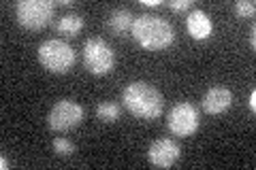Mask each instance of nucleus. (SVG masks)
Listing matches in <instances>:
<instances>
[{
    "mask_svg": "<svg viewBox=\"0 0 256 170\" xmlns=\"http://www.w3.org/2000/svg\"><path fill=\"white\" fill-rule=\"evenodd\" d=\"M130 34L148 51H162L166 47H171L175 38L173 26L156 13H143L139 17H134Z\"/></svg>",
    "mask_w": 256,
    "mask_h": 170,
    "instance_id": "nucleus-1",
    "label": "nucleus"
},
{
    "mask_svg": "<svg viewBox=\"0 0 256 170\" xmlns=\"http://www.w3.org/2000/svg\"><path fill=\"white\" fill-rule=\"evenodd\" d=\"M122 100H124V107L128 109V113L134 115L137 119L152 121V119L162 115L164 98L148 81H132V83H128L124 87Z\"/></svg>",
    "mask_w": 256,
    "mask_h": 170,
    "instance_id": "nucleus-2",
    "label": "nucleus"
},
{
    "mask_svg": "<svg viewBox=\"0 0 256 170\" xmlns=\"http://www.w3.org/2000/svg\"><path fill=\"white\" fill-rule=\"evenodd\" d=\"M75 60H77L75 49L60 38H50L38 45V62L43 64V68L56 72V75L68 72L75 66Z\"/></svg>",
    "mask_w": 256,
    "mask_h": 170,
    "instance_id": "nucleus-3",
    "label": "nucleus"
},
{
    "mask_svg": "<svg viewBox=\"0 0 256 170\" xmlns=\"http://www.w3.org/2000/svg\"><path fill=\"white\" fill-rule=\"evenodd\" d=\"M84 66L92 75H109L116 66V51L102 38H90L84 45Z\"/></svg>",
    "mask_w": 256,
    "mask_h": 170,
    "instance_id": "nucleus-4",
    "label": "nucleus"
},
{
    "mask_svg": "<svg viewBox=\"0 0 256 170\" xmlns=\"http://www.w3.org/2000/svg\"><path fill=\"white\" fill-rule=\"evenodd\" d=\"M56 2L52 0H20L15 6L18 21L28 30H38L47 26L54 17Z\"/></svg>",
    "mask_w": 256,
    "mask_h": 170,
    "instance_id": "nucleus-5",
    "label": "nucleus"
},
{
    "mask_svg": "<svg viewBox=\"0 0 256 170\" xmlns=\"http://www.w3.org/2000/svg\"><path fill=\"white\" fill-rule=\"evenodd\" d=\"M84 121V109L82 104H77L75 100H58L52 107L50 115H47V126L54 132H70L77 126H82Z\"/></svg>",
    "mask_w": 256,
    "mask_h": 170,
    "instance_id": "nucleus-6",
    "label": "nucleus"
},
{
    "mask_svg": "<svg viewBox=\"0 0 256 170\" xmlns=\"http://www.w3.org/2000/svg\"><path fill=\"white\" fill-rule=\"evenodd\" d=\"M198 126H201V115H198V109L190 102H180L169 111L166 115V128L175 134L184 139V136H192Z\"/></svg>",
    "mask_w": 256,
    "mask_h": 170,
    "instance_id": "nucleus-7",
    "label": "nucleus"
},
{
    "mask_svg": "<svg viewBox=\"0 0 256 170\" xmlns=\"http://www.w3.org/2000/svg\"><path fill=\"white\" fill-rule=\"evenodd\" d=\"M182 158L180 145L171 139H158L150 145L148 149V160L152 166L156 168H171L175 162Z\"/></svg>",
    "mask_w": 256,
    "mask_h": 170,
    "instance_id": "nucleus-8",
    "label": "nucleus"
},
{
    "mask_svg": "<svg viewBox=\"0 0 256 170\" xmlns=\"http://www.w3.org/2000/svg\"><path fill=\"white\" fill-rule=\"evenodd\" d=\"M233 100H235V96L228 87H212V90H207V94L203 96L201 107L205 113H210V115H222V113H226L233 107Z\"/></svg>",
    "mask_w": 256,
    "mask_h": 170,
    "instance_id": "nucleus-9",
    "label": "nucleus"
},
{
    "mask_svg": "<svg viewBox=\"0 0 256 170\" xmlns=\"http://www.w3.org/2000/svg\"><path fill=\"white\" fill-rule=\"evenodd\" d=\"M186 28H188V34L194 38V40H205L212 36L214 32V23L210 19V15L201 9H194L188 13L186 17Z\"/></svg>",
    "mask_w": 256,
    "mask_h": 170,
    "instance_id": "nucleus-10",
    "label": "nucleus"
},
{
    "mask_svg": "<svg viewBox=\"0 0 256 170\" xmlns=\"http://www.w3.org/2000/svg\"><path fill=\"white\" fill-rule=\"evenodd\" d=\"M132 21H134V17H132V13L128 11V9H116V11H111V13H109L107 28L114 32V34L124 36L126 32H130Z\"/></svg>",
    "mask_w": 256,
    "mask_h": 170,
    "instance_id": "nucleus-11",
    "label": "nucleus"
},
{
    "mask_svg": "<svg viewBox=\"0 0 256 170\" xmlns=\"http://www.w3.org/2000/svg\"><path fill=\"white\" fill-rule=\"evenodd\" d=\"M82 28H84V17H82V15H77V13L64 15V17L60 19V23H58V32H62V34H68V36L79 34Z\"/></svg>",
    "mask_w": 256,
    "mask_h": 170,
    "instance_id": "nucleus-12",
    "label": "nucleus"
},
{
    "mask_svg": "<svg viewBox=\"0 0 256 170\" xmlns=\"http://www.w3.org/2000/svg\"><path fill=\"white\" fill-rule=\"evenodd\" d=\"M96 117L105 124H114V121L120 117V107L116 102H100L96 107Z\"/></svg>",
    "mask_w": 256,
    "mask_h": 170,
    "instance_id": "nucleus-13",
    "label": "nucleus"
},
{
    "mask_svg": "<svg viewBox=\"0 0 256 170\" xmlns=\"http://www.w3.org/2000/svg\"><path fill=\"white\" fill-rule=\"evenodd\" d=\"M235 9V15L239 19H246V17H252L254 11H256V4L252 2V0H237V2L233 4Z\"/></svg>",
    "mask_w": 256,
    "mask_h": 170,
    "instance_id": "nucleus-14",
    "label": "nucleus"
},
{
    "mask_svg": "<svg viewBox=\"0 0 256 170\" xmlns=\"http://www.w3.org/2000/svg\"><path fill=\"white\" fill-rule=\"evenodd\" d=\"M54 151L58 153V156H70V153L75 151V145L70 143L68 139H62V136H58V139H54Z\"/></svg>",
    "mask_w": 256,
    "mask_h": 170,
    "instance_id": "nucleus-15",
    "label": "nucleus"
},
{
    "mask_svg": "<svg viewBox=\"0 0 256 170\" xmlns=\"http://www.w3.org/2000/svg\"><path fill=\"white\" fill-rule=\"evenodd\" d=\"M169 6L173 11H188L192 6V0H171Z\"/></svg>",
    "mask_w": 256,
    "mask_h": 170,
    "instance_id": "nucleus-16",
    "label": "nucleus"
},
{
    "mask_svg": "<svg viewBox=\"0 0 256 170\" xmlns=\"http://www.w3.org/2000/svg\"><path fill=\"white\" fill-rule=\"evenodd\" d=\"M143 6H150V9H156V6L162 4V0H141Z\"/></svg>",
    "mask_w": 256,
    "mask_h": 170,
    "instance_id": "nucleus-17",
    "label": "nucleus"
},
{
    "mask_svg": "<svg viewBox=\"0 0 256 170\" xmlns=\"http://www.w3.org/2000/svg\"><path fill=\"white\" fill-rule=\"evenodd\" d=\"M250 47H252V49L256 47V28L250 30Z\"/></svg>",
    "mask_w": 256,
    "mask_h": 170,
    "instance_id": "nucleus-18",
    "label": "nucleus"
},
{
    "mask_svg": "<svg viewBox=\"0 0 256 170\" xmlns=\"http://www.w3.org/2000/svg\"><path fill=\"white\" fill-rule=\"evenodd\" d=\"M248 104H250V111H256V92L250 94V102Z\"/></svg>",
    "mask_w": 256,
    "mask_h": 170,
    "instance_id": "nucleus-19",
    "label": "nucleus"
},
{
    "mask_svg": "<svg viewBox=\"0 0 256 170\" xmlns=\"http://www.w3.org/2000/svg\"><path fill=\"white\" fill-rule=\"evenodd\" d=\"M0 168H9V162H6V158H2V160H0Z\"/></svg>",
    "mask_w": 256,
    "mask_h": 170,
    "instance_id": "nucleus-20",
    "label": "nucleus"
}]
</instances>
